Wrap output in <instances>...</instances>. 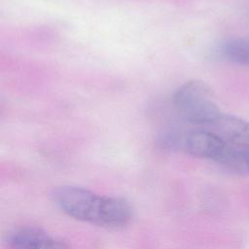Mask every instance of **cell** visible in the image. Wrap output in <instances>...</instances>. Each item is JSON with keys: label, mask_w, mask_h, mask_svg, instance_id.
Masks as SVG:
<instances>
[{"label": "cell", "mask_w": 249, "mask_h": 249, "mask_svg": "<svg viewBox=\"0 0 249 249\" xmlns=\"http://www.w3.org/2000/svg\"><path fill=\"white\" fill-rule=\"evenodd\" d=\"M53 199L67 216L107 229L124 228L133 217L127 200L100 196L82 187L61 186L53 191Z\"/></svg>", "instance_id": "6da1fadb"}, {"label": "cell", "mask_w": 249, "mask_h": 249, "mask_svg": "<svg viewBox=\"0 0 249 249\" xmlns=\"http://www.w3.org/2000/svg\"><path fill=\"white\" fill-rule=\"evenodd\" d=\"M230 144L211 130L203 127H195L183 132L179 149L201 159L210 160L222 164Z\"/></svg>", "instance_id": "7a4b0ae2"}, {"label": "cell", "mask_w": 249, "mask_h": 249, "mask_svg": "<svg viewBox=\"0 0 249 249\" xmlns=\"http://www.w3.org/2000/svg\"><path fill=\"white\" fill-rule=\"evenodd\" d=\"M6 244L9 249H70L61 239L32 227L12 230L7 234Z\"/></svg>", "instance_id": "3957f363"}, {"label": "cell", "mask_w": 249, "mask_h": 249, "mask_svg": "<svg viewBox=\"0 0 249 249\" xmlns=\"http://www.w3.org/2000/svg\"><path fill=\"white\" fill-rule=\"evenodd\" d=\"M211 130L228 144L249 149V122L222 114L212 124L203 127Z\"/></svg>", "instance_id": "277c9868"}, {"label": "cell", "mask_w": 249, "mask_h": 249, "mask_svg": "<svg viewBox=\"0 0 249 249\" xmlns=\"http://www.w3.org/2000/svg\"><path fill=\"white\" fill-rule=\"evenodd\" d=\"M213 93L210 87L202 81H189L182 85L175 92L173 102L176 108L184 111L198 105L208 99H212Z\"/></svg>", "instance_id": "5b68a950"}, {"label": "cell", "mask_w": 249, "mask_h": 249, "mask_svg": "<svg viewBox=\"0 0 249 249\" xmlns=\"http://www.w3.org/2000/svg\"><path fill=\"white\" fill-rule=\"evenodd\" d=\"M220 53L225 59L231 62L249 66V39H230L223 43Z\"/></svg>", "instance_id": "8992f818"}, {"label": "cell", "mask_w": 249, "mask_h": 249, "mask_svg": "<svg viewBox=\"0 0 249 249\" xmlns=\"http://www.w3.org/2000/svg\"><path fill=\"white\" fill-rule=\"evenodd\" d=\"M246 170H247V173H249V152L247 154V159H246Z\"/></svg>", "instance_id": "52a82bcc"}]
</instances>
